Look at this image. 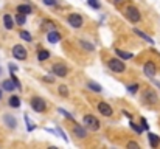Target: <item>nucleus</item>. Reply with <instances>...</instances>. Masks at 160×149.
Here are the masks:
<instances>
[{
    "label": "nucleus",
    "instance_id": "f257e3e1",
    "mask_svg": "<svg viewBox=\"0 0 160 149\" xmlns=\"http://www.w3.org/2000/svg\"><path fill=\"white\" fill-rule=\"evenodd\" d=\"M84 124H86V127H89L90 131H98V129H100V121H98L93 115H86V117H84Z\"/></svg>",
    "mask_w": 160,
    "mask_h": 149
},
{
    "label": "nucleus",
    "instance_id": "f03ea898",
    "mask_svg": "<svg viewBox=\"0 0 160 149\" xmlns=\"http://www.w3.org/2000/svg\"><path fill=\"white\" fill-rule=\"evenodd\" d=\"M126 17L131 20V22H138L140 20V11L135 8V6H128L126 8Z\"/></svg>",
    "mask_w": 160,
    "mask_h": 149
},
{
    "label": "nucleus",
    "instance_id": "7ed1b4c3",
    "mask_svg": "<svg viewBox=\"0 0 160 149\" xmlns=\"http://www.w3.org/2000/svg\"><path fill=\"white\" fill-rule=\"evenodd\" d=\"M109 68L110 70H113V72H117V73H121V72H124V62L123 61H120V59H110L109 61Z\"/></svg>",
    "mask_w": 160,
    "mask_h": 149
},
{
    "label": "nucleus",
    "instance_id": "20e7f679",
    "mask_svg": "<svg viewBox=\"0 0 160 149\" xmlns=\"http://www.w3.org/2000/svg\"><path fill=\"white\" fill-rule=\"evenodd\" d=\"M31 107L36 110V112H45V101L42 98H33L31 99Z\"/></svg>",
    "mask_w": 160,
    "mask_h": 149
},
{
    "label": "nucleus",
    "instance_id": "39448f33",
    "mask_svg": "<svg viewBox=\"0 0 160 149\" xmlns=\"http://www.w3.org/2000/svg\"><path fill=\"white\" fill-rule=\"evenodd\" d=\"M68 23L73 28H81L82 27V17L79 14H70L68 16Z\"/></svg>",
    "mask_w": 160,
    "mask_h": 149
},
{
    "label": "nucleus",
    "instance_id": "423d86ee",
    "mask_svg": "<svg viewBox=\"0 0 160 149\" xmlns=\"http://www.w3.org/2000/svg\"><path fill=\"white\" fill-rule=\"evenodd\" d=\"M12 54H14V57H16V59H20V61L27 59V50L23 48L22 45H14V48H12Z\"/></svg>",
    "mask_w": 160,
    "mask_h": 149
},
{
    "label": "nucleus",
    "instance_id": "0eeeda50",
    "mask_svg": "<svg viewBox=\"0 0 160 149\" xmlns=\"http://www.w3.org/2000/svg\"><path fill=\"white\" fill-rule=\"evenodd\" d=\"M67 67L65 65H62V64H54L53 65V73L56 76H61V78H64V76H67Z\"/></svg>",
    "mask_w": 160,
    "mask_h": 149
},
{
    "label": "nucleus",
    "instance_id": "6e6552de",
    "mask_svg": "<svg viewBox=\"0 0 160 149\" xmlns=\"http://www.w3.org/2000/svg\"><path fill=\"white\" fill-rule=\"evenodd\" d=\"M143 72H145L146 76L152 78V76L156 75V65H154V62H146L145 67H143Z\"/></svg>",
    "mask_w": 160,
    "mask_h": 149
},
{
    "label": "nucleus",
    "instance_id": "1a4fd4ad",
    "mask_svg": "<svg viewBox=\"0 0 160 149\" xmlns=\"http://www.w3.org/2000/svg\"><path fill=\"white\" fill-rule=\"evenodd\" d=\"M98 110H100L104 117H110V115H112V107H110L107 102H100V104H98Z\"/></svg>",
    "mask_w": 160,
    "mask_h": 149
},
{
    "label": "nucleus",
    "instance_id": "9d476101",
    "mask_svg": "<svg viewBox=\"0 0 160 149\" xmlns=\"http://www.w3.org/2000/svg\"><path fill=\"white\" fill-rule=\"evenodd\" d=\"M143 98L146 99V102H148V104H154V102H157V95H156V93H154V92H152V90H146V92H145V95H143Z\"/></svg>",
    "mask_w": 160,
    "mask_h": 149
},
{
    "label": "nucleus",
    "instance_id": "9b49d317",
    "mask_svg": "<svg viewBox=\"0 0 160 149\" xmlns=\"http://www.w3.org/2000/svg\"><path fill=\"white\" fill-rule=\"evenodd\" d=\"M3 121H5V123H6V126H8V127H11V129H14V127L17 126L16 118H14V117H11V115H5V117H3Z\"/></svg>",
    "mask_w": 160,
    "mask_h": 149
},
{
    "label": "nucleus",
    "instance_id": "f8f14e48",
    "mask_svg": "<svg viewBox=\"0 0 160 149\" xmlns=\"http://www.w3.org/2000/svg\"><path fill=\"white\" fill-rule=\"evenodd\" d=\"M3 22H5V28L6 30H12L14 28V20H12V17L9 14H5L3 16Z\"/></svg>",
    "mask_w": 160,
    "mask_h": 149
},
{
    "label": "nucleus",
    "instance_id": "ddd939ff",
    "mask_svg": "<svg viewBox=\"0 0 160 149\" xmlns=\"http://www.w3.org/2000/svg\"><path fill=\"white\" fill-rule=\"evenodd\" d=\"M148 138H149V145H151L152 148H157V146L160 145V137L159 135H156V134H149Z\"/></svg>",
    "mask_w": 160,
    "mask_h": 149
},
{
    "label": "nucleus",
    "instance_id": "4468645a",
    "mask_svg": "<svg viewBox=\"0 0 160 149\" xmlns=\"http://www.w3.org/2000/svg\"><path fill=\"white\" fill-rule=\"evenodd\" d=\"M59 41H61V34H59L58 31H48V42L56 44V42H59Z\"/></svg>",
    "mask_w": 160,
    "mask_h": 149
},
{
    "label": "nucleus",
    "instance_id": "2eb2a0df",
    "mask_svg": "<svg viewBox=\"0 0 160 149\" xmlns=\"http://www.w3.org/2000/svg\"><path fill=\"white\" fill-rule=\"evenodd\" d=\"M3 89L5 90H8V92H11V90H14L16 89V84L12 82V79H6V81H3Z\"/></svg>",
    "mask_w": 160,
    "mask_h": 149
},
{
    "label": "nucleus",
    "instance_id": "dca6fc26",
    "mask_svg": "<svg viewBox=\"0 0 160 149\" xmlns=\"http://www.w3.org/2000/svg\"><path fill=\"white\" fill-rule=\"evenodd\" d=\"M17 12L30 14V12H31V6H30V5H19V6H17Z\"/></svg>",
    "mask_w": 160,
    "mask_h": 149
},
{
    "label": "nucleus",
    "instance_id": "f3484780",
    "mask_svg": "<svg viewBox=\"0 0 160 149\" xmlns=\"http://www.w3.org/2000/svg\"><path fill=\"white\" fill-rule=\"evenodd\" d=\"M134 33H135L137 36H140V37H143V39L146 41V42H149V44H154V41H152V39H151V37H149L148 34H145L143 31H140V30H137V28H135V30H134Z\"/></svg>",
    "mask_w": 160,
    "mask_h": 149
},
{
    "label": "nucleus",
    "instance_id": "a211bd4d",
    "mask_svg": "<svg viewBox=\"0 0 160 149\" xmlns=\"http://www.w3.org/2000/svg\"><path fill=\"white\" fill-rule=\"evenodd\" d=\"M87 87H89L90 90H93V92H101V90H103V87H101L100 84L93 82V81H89V82H87Z\"/></svg>",
    "mask_w": 160,
    "mask_h": 149
},
{
    "label": "nucleus",
    "instance_id": "6ab92c4d",
    "mask_svg": "<svg viewBox=\"0 0 160 149\" xmlns=\"http://www.w3.org/2000/svg\"><path fill=\"white\" fill-rule=\"evenodd\" d=\"M73 134L78 135L79 138H84V137H86V131H84L81 126H75V127H73Z\"/></svg>",
    "mask_w": 160,
    "mask_h": 149
},
{
    "label": "nucleus",
    "instance_id": "aec40b11",
    "mask_svg": "<svg viewBox=\"0 0 160 149\" xmlns=\"http://www.w3.org/2000/svg\"><path fill=\"white\" fill-rule=\"evenodd\" d=\"M48 57H50V53L47 50H39V53H38V59L39 61H47Z\"/></svg>",
    "mask_w": 160,
    "mask_h": 149
},
{
    "label": "nucleus",
    "instance_id": "412c9836",
    "mask_svg": "<svg viewBox=\"0 0 160 149\" xmlns=\"http://www.w3.org/2000/svg\"><path fill=\"white\" fill-rule=\"evenodd\" d=\"M9 106L11 107H19L20 106V98L19 97H11L9 98Z\"/></svg>",
    "mask_w": 160,
    "mask_h": 149
},
{
    "label": "nucleus",
    "instance_id": "4be33fe9",
    "mask_svg": "<svg viewBox=\"0 0 160 149\" xmlns=\"http://www.w3.org/2000/svg\"><path fill=\"white\" fill-rule=\"evenodd\" d=\"M117 54L123 59H131L132 57V53H128V51H123V50H117Z\"/></svg>",
    "mask_w": 160,
    "mask_h": 149
},
{
    "label": "nucleus",
    "instance_id": "5701e85b",
    "mask_svg": "<svg viewBox=\"0 0 160 149\" xmlns=\"http://www.w3.org/2000/svg\"><path fill=\"white\" fill-rule=\"evenodd\" d=\"M16 22H17L19 25H23V23H25V14L19 12V14L16 16Z\"/></svg>",
    "mask_w": 160,
    "mask_h": 149
},
{
    "label": "nucleus",
    "instance_id": "b1692460",
    "mask_svg": "<svg viewBox=\"0 0 160 149\" xmlns=\"http://www.w3.org/2000/svg\"><path fill=\"white\" fill-rule=\"evenodd\" d=\"M20 37L23 41H27V42H31V34L28 31H20Z\"/></svg>",
    "mask_w": 160,
    "mask_h": 149
},
{
    "label": "nucleus",
    "instance_id": "393cba45",
    "mask_svg": "<svg viewBox=\"0 0 160 149\" xmlns=\"http://www.w3.org/2000/svg\"><path fill=\"white\" fill-rule=\"evenodd\" d=\"M25 123L28 124V131H33V129L36 127V126H34V123L30 120V117H28V115H25Z\"/></svg>",
    "mask_w": 160,
    "mask_h": 149
},
{
    "label": "nucleus",
    "instance_id": "a878e982",
    "mask_svg": "<svg viewBox=\"0 0 160 149\" xmlns=\"http://www.w3.org/2000/svg\"><path fill=\"white\" fill-rule=\"evenodd\" d=\"M87 3H89V5H90V6H92V8H95V9H98V8H100V6H101V5H100V2H98V0H87Z\"/></svg>",
    "mask_w": 160,
    "mask_h": 149
},
{
    "label": "nucleus",
    "instance_id": "bb28decb",
    "mask_svg": "<svg viewBox=\"0 0 160 149\" xmlns=\"http://www.w3.org/2000/svg\"><path fill=\"white\" fill-rule=\"evenodd\" d=\"M138 87H140V86H138V84H131V86H129V87H128V90H129V92H131V93H135V92H137V90H138Z\"/></svg>",
    "mask_w": 160,
    "mask_h": 149
},
{
    "label": "nucleus",
    "instance_id": "cd10ccee",
    "mask_svg": "<svg viewBox=\"0 0 160 149\" xmlns=\"http://www.w3.org/2000/svg\"><path fill=\"white\" fill-rule=\"evenodd\" d=\"M59 93H61L62 97H67V95H68V90H67V87H65V86H59Z\"/></svg>",
    "mask_w": 160,
    "mask_h": 149
},
{
    "label": "nucleus",
    "instance_id": "c85d7f7f",
    "mask_svg": "<svg viewBox=\"0 0 160 149\" xmlns=\"http://www.w3.org/2000/svg\"><path fill=\"white\" fill-rule=\"evenodd\" d=\"M11 79H12V82L16 84V89H19V90H20V89H22V86H20V82H19V79H17V78L14 76V73H12V76H11Z\"/></svg>",
    "mask_w": 160,
    "mask_h": 149
},
{
    "label": "nucleus",
    "instance_id": "c756f323",
    "mask_svg": "<svg viewBox=\"0 0 160 149\" xmlns=\"http://www.w3.org/2000/svg\"><path fill=\"white\" fill-rule=\"evenodd\" d=\"M131 127L137 132V134H142V131H143V127H140V126H137L135 123H131Z\"/></svg>",
    "mask_w": 160,
    "mask_h": 149
},
{
    "label": "nucleus",
    "instance_id": "7c9ffc66",
    "mask_svg": "<svg viewBox=\"0 0 160 149\" xmlns=\"http://www.w3.org/2000/svg\"><path fill=\"white\" fill-rule=\"evenodd\" d=\"M81 45H82L86 50H89V51H92V50H93V45H92V44H87L86 41H81Z\"/></svg>",
    "mask_w": 160,
    "mask_h": 149
},
{
    "label": "nucleus",
    "instance_id": "2f4dec72",
    "mask_svg": "<svg viewBox=\"0 0 160 149\" xmlns=\"http://www.w3.org/2000/svg\"><path fill=\"white\" fill-rule=\"evenodd\" d=\"M44 3H45L47 6H54V5L58 3V0H44Z\"/></svg>",
    "mask_w": 160,
    "mask_h": 149
},
{
    "label": "nucleus",
    "instance_id": "473e14b6",
    "mask_svg": "<svg viewBox=\"0 0 160 149\" xmlns=\"http://www.w3.org/2000/svg\"><path fill=\"white\" fill-rule=\"evenodd\" d=\"M59 112H61L62 115H65V117H67L68 120H73V117H72V115H70V113H68L67 110H64V109H59Z\"/></svg>",
    "mask_w": 160,
    "mask_h": 149
},
{
    "label": "nucleus",
    "instance_id": "72a5a7b5",
    "mask_svg": "<svg viewBox=\"0 0 160 149\" xmlns=\"http://www.w3.org/2000/svg\"><path fill=\"white\" fill-rule=\"evenodd\" d=\"M9 70H11V73H16V72H17V67L12 65V64H9Z\"/></svg>",
    "mask_w": 160,
    "mask_h": 149
},
{
    "label": "nucleus",
    "instance_id": "f704fd0d",
    "mask_svg": "<svg viewBox=\"0 0 160 149\" xmlns=\"http://www.w3.org/2000/svg\"><path fill=\"white\" fill-rule=\"evenodd\" d=\"M142 127H143V129H148V123H146L145 118H142Z\"/></svg>",
    "mask_w": 160,
    "mask_h": 149
},
{
    "label": "nucleus",
    "instance_id": "c9c22d12",
    "mask_svg": "<svg viewBox=\"0 0 160 149\" xmlns=\"http://www.w3.org/2000/svg\"><path fill=\"white\" fill-rule=\"evenodd\" d=\"M128 148H138V145H137V143H134V142H131V143L128 145Z\"/></svg>",
    "mask_w": 160,
    "mask_h": 149
},
{
    "label": "nucleus",
    "instance_id": "e433bc0d",
    "mask_svg": "<svg viewBox=\"0 0 160 149\" xmlns=\"http://www.w3.org/2000/svg\"><path fill=\"white\" fill-rule=\"evenodd\" d=\"M45 81H52V82H53V76H47V78H45Z\"/></svg>",
    "mask_w": 160,
    "mask_h": 149
},
{
    "label": "nucleus",
    "instance_id": "4c0bfd02",
    "mask_svg": "<svg viewBox=\"0 0 160 149\" xmlns=\"http://www.w3.org/2000/svg\"><path fill=\"white\" fill-rule=\"evenodd\" d=\"M156 86H157V87L160 89V82H157V81H156Z\"/></svg>",
    "mask_w": 160,
    "mask_h": 149
},
{
    "label": "nucleus",
    "instance_id": "58836bf2",
    "mask_svg": "<svg viewBox=\"0 0 160 149\" xmlns=\"http://www.w3.org/2000/svg\"><path fill=\"white\" fill-rule=\"evenodd\" d=\"M115 3H120V0H115Z\"/></svg>",
    "mask_w": 160,
    "mask_h": 149
},
{
    "label": "nucleus",
    "instance_id": "ea45409f",
    "mask_svg": "<svg viewBox=\"0 0 160 149\" xmlns=\"http://www.w3.org/2000/svg\"><path fill=\"white\" fill-rule=\"evenodd\" d=\"M0 99H2V90H0Z\"/></svg>",
    "mask_w": 160,
    "mask_h": 149
},
{
    "label": "nucleus",
    "instance_id": "a19ab883",
    "mask_svg": "<svg viewBox=\"0 0 160 149\" xmlns=\"http://www.w3.org/2000/svg\"><path fill=\"white\" fill-rule=\"evenodd\" d=\"M0 73H2V68H0Z\"/></svg>",
    "mask_w": 160,
    "mask_h": 149
}]
</instances>
